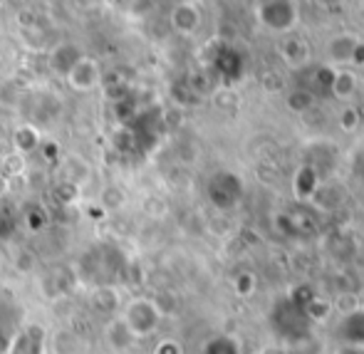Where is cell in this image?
<instances>
[{
	"mask_svg": "<svg viewBox=\"0 0 364 354\" xmlns=\"http://www.w3.org/2000/svg\"><path fill=\"white\" fill-rule=\"evenodd\" d=\"M40 144H43V136H40V132L35 129L33 124H23V127H18V129H15L13 149H15V154H20V156H25V154H33Z\"/></svg>",
	"mask_w": 364,
	"mask_h": 354,
	"instance_id": "cell-10",
	"label": "cell"
},
{
	"mask_svg": "<svg viewBox=\"0 0 364 354\" xmlns=\"http://www.w3.org/2000/svg\"><path fill=\"white\" fill-rule=\"evenodd\" d=\"M80 58H82L80 48H75L73 43H63L50 53V70L60 77H68V72L75 68Z\"/></svg>",
	"mask_w": 364,
	"mask_h": 354,
	"instance_id": "cell-7",
	"label": "cell"
},
{
	"mask_svg": "<svg viewBox=\"0 0 364 354\" xmlns=\"http://www.w3.org/2000/svg\"><path fill=\"white\" fill-rule=\"evenodd\" d=\"M258 18L270 30H278V33L290 30L297 20L295 0H260Z\"/></svg>",
	"mask_w": 364,
	"mask_h": 354,
	"instance_id": "cell-2",
	"label": "cell"
},
{
	"mask_svg": "<svg viewBox=\"0 0 364 354\" xmlns=\"http://www.w3.org/2000/svg\"><path fill=\"white\" fill-rule=\"evenodd\" d=\"M342 127H345V129H355L357 127V112L355 109L345 112V117H342Z\"/></svg>",
	"mask_w": 364,
	"mask_h": 354,
	"instance_id": "cell-19",
	"label": "cell"
},
{
	"mask_svg": "<svg viewBox=\"0 0 364 354\" xmlns=\"http://www.w3.org/2000/svg\"><path fill=\"white\" fill-rule=\"evenodd\" d=\"M15 268L23 270V273H30V270L35 268V255L28 253V250H23V253L15 255Z\"/></svg>",
	"mask_w": 364,
	"mask_h": 354,
	"instance_id": "cell-17",
	"label": "cell"
},
{
	"mask_svg": "<svg viewBox=\"0 0 364 354\" xmlns=\"http://www.w3.org/2000/svg\"><path fill=\"white\" fill-rule=\"evenodd\" d=\"M288 107L292 112H297V114H305V112H310L312 107V95L310 92H292L288 97Z\"/></svg>",
	"mask_w": 364,
	"mask_h": 354,
	"instance_id": "cell-15",
	"label": "cell"
},
{
	"mask_svg": "<svg viewBox=\"0 0 364 354\" xmlns=\"http://www.w3.org/2000/svg\"><path fill=\"white\" fill-rule=\"evenodd\" d=\"M5 186H8V178H5L3 173H0V193L5 191Z\"/></svg>",
	"mask_w": 364,
	"mask_h": 354,
	"instance_id": "cell-21",
	"label": "cell"
},
{
	"mask_svg": "<svg viewBox=\"0 0 364 354\" xmlns=\"http://www.w3.org/2000/svg\"><path fill=\"white\" fill-rule=\"evenodd\" d=\"M154 354H183V350L176 340H161L154 347Z\"/></svg>",
	"mask_w": 364,
	"mask_h": 354,
	"instance_id": "cell-18",
	"label": "cell"
},
{
	"mask_svg": "<svg viewBox=\"0 0 364 354\" xmlns=\"http://www.w3.org/2000/svg\"><path fill=\"white\" fill-rule=\"evenodd\" d=\"M8 347H10V335L0 327V354L8 352Z\"/></svg>",
	"mask_w": 364,
	"mask_h": 354,
	"instance_id": "cell-20",
	"label": "cell"
},
{
	"mask_svg": "<svg viewBox=\"0 0 364 354\" xmlns=\"http://www.w3.org/2000/svg\"><path fill=\"white\" fill-rule=\"evenodd\" d=\"M45 340H48V332L30 322L18 335L10 337V347L5 354H45Z\"/></svg>",
	"mask_w": 364,
	"mask_h": 354,
	"instance_id": "cell-4",
	"label": "cell"
},
{
	"mask_svg": "<svg viewBox=\"0 0 364 354\" xmlns=\"http://www.w3.org/2000/svg\"><path fill=\"white\" fill-rule=\"evenodd\" d=\"M119 317L129 327L134 340H146V337L156 335V330L161 327L164 312L151 297H132L122 305Z\"/></svg>",
	"mask_w": 364,
	"mask_h": 354,
	"instance_id": "cell-1",
	"label": "cell"
},
{
	"mask_svg": "<svg viewBox=\"0 0 364 354\" xmlns=\"http://www.w3.org/2000/svg\"><path fill=\"white\" fill-rule=\"evenodd\" d=\"M171 23H173V28H176L178 33L188 35V33H193V30L198 28L201 18H198V10L193 8V5H178V8L173 10V15H171Z\"/></svg>",
	"mask_w": 364,
	"mask_h": 354,
	"instance_id": "cell-11",
	"label": "cell"
},
{
	"mask_svg": "<svg viewBox=\"0 0 364 354\" xmlns=\"http://www.w3.org/2000/svg\"><path fill=\"white\" fill-rule=\"evenodd\" d=\"M317 3H322V5H340L342 0H317Z\"/></svg>",
	"mask_w": 364,
	"mask_h": 354,
	"instance_id": "cell-22",
	"label": "cell"
},
{
	"mask_svg": "<svg viewBox=\"0 0 364 354\" xmlns=\"http://www.w3.org/2000/svg\"><path fill=\"white\" fill-rule=\"evenodd\" d=\"M50 347L55 354H82L85 345H82V337L77 335L73 327H60L50 337Z\"/></svg>",
	"mask_w": 364,
	"mask_h": 354,
	"instance_id": "cell-8",
	"label": "cell"
},
{
	"mask_svg": "<svg viewBox=\"0 0 364 354\" xmlns=\"http://www.w3.org/2000/svg\"><path fill=\"white\" fill-rule=\"evenodd\" d=\"M124 201H127V193L117 186H107L100 196V206L107 208V211H117V208L124 206Z\"/></svg>",
	"mask_w": 364,
	"mask_h": 354,
	"instance_id": "cell-13",
	"label": "cell"
},
{
	"mask_svg": "<svg viewBox=\"0 0 364 354\" xmlns=\"http://www.w3.org/2000/svg\"><path fill=\"white\" fill-rule=\"evenodd\" d=\"M332 92H335L337 97H342V100H347V97L355 92L357 87V77L352 75V72H335L332 75V82H330Z\"/></svg>",
	"mask_w": 364,
	"mask_h": 354,
	"instance_id": "cell-12",
	"label": "cell"
},
{
	"mask_svg": "<svg viewBox=\"0 0 364 354\" xmlns=\"http://www.w3.org/2000/svg\"><path fill=\"white\" fill-rule=\"evenodd\" d=\"M45 225H48V213H45L43 208H30V211L25 213V228H28L30 233H40Z\"/></svg>",
	"mask_w": 364,
	"mask_h": 354,
	"instance_id": "cell-14",
	"label": "cell"
},
{
	"mask_svg": "<svg viewBox=\"0 0 364 354\" xmlns=\"http://www.w3.org/2000/svg\"><path fill=\"white\" fill-rule=\"evenodd\" d=\"M90 307L100 315L117 317L122 310V295L119 287L112 283H97L90 292Z\"/></svg>",
	"mask_w": 364,
	"mask_h": 354,
	"instance_id": "cell-5",
	"label": "cell"
},
{
	"mask_svg": "<svg viewBox=\"0 0 364 354\" xmlns=\"http://www.w3.org/2000/svg\"><path fill=\"white\" fill-rule=\"evenodd\" d=\"M206 354H238V347H235V340H228V337H223V352L218 350V342L211 340L206 347Z\"/></svg>",
	"mask_w": 364,
	"mask_h": 354,
	"instance_id": "cell-16",
	"label": "cell"
},
{
	"mask_svg": "<svg viewBox=\"0 0 364 354\" xmlns=\"http://www.w3.org/2000/svg\"><path fill=\"white\" fill-rule=\"evenodd\" d=\"M265 354H285L283 350H265Z\"/></svg>",
	"mask_w": 364,
	"mask_h": 354,
	"instance_id": "cell-23",
	"label": "cell"
},
{
	"mask_svg": "<svg viewBox=\"0 0 364 354\" xmlns=\"http://www.w3.org/2000/svg\"><path fill=\"white\" fill-rule=\"evenodd\" d=\"M105 342L109 350L114 352H127L134 347V335L129 332V327L122 322V317H109V320L105 322Z\"/></svg>",
	"mask_w": 364,
	"mask_h": 354,
	"instance_id": "cell-6",
	"label": "cell"
},
{
	"mask_svg": "<svg viewBox=\"0 0 364 354\" xmlns=\"http://www.w3.org/2000/svg\"><path fill=\"white\" fill-rule=\"evenodd\" d=\"M357 53H360V45H357V40L350 38V35H337V38H332L330 45H327V55H330L335 63H350V60H355Z\"/></svg>",
	"mask_w": 364,
	"mask_h": 354,
	"instance_id": "cell-9",
	"label": "cell"
},
{
	"mask_svg": "<svg viewBox=\"0 0 364 354\" xmlns=\"http://www.w3.org/2000/svg\"><path fill=\"white\" fill-rule=\"evenodd\" d=\"M65 80H68V85L73 87L75 92H92V90H97L102 82V68L95 58L82 55L75 68L68 72Z\"/></svg>",
	"mask_w": 364,
	"mask_h": 354,
	"instance_id": "cell-3",
	"label": "cell"
}]
</instances>
